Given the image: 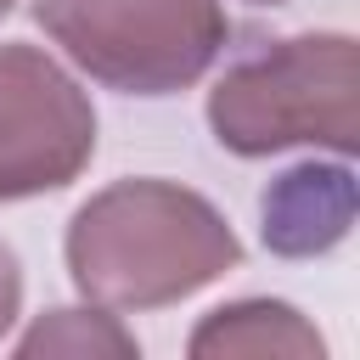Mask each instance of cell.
Segmentation results:
<instances>
[{"label":"cell","instance_id":"1","mask_svg":"<svg viewBox=\"0 0 360 360\" xmlns=\"http://www.w3.org/2000/svg\"><path fill=\"white\" fill-rule=\"evenodd\" d=\"M68 276L101 309H163L225 270L242 242L225 214L174 180H112L68 219Z\"/></svg>","mask_w":360,"mask_h":360},{"label":"cell","instance_id":"2","mask_svg":"<svg viewBox=\"0 0 360 360\" xmlns=\"http://www.w3.org/2000/svg\"><path fill=\"white\" fill-rule=\"evenodd\" d=\"M360 56L349 34H292L208 90V129L236 158H270L287 146L354 152L360 141Z\"/></svg>","mask_w":360,"mask_h":360},{"label":"cell","instance_id":"3","mask_svg":"<svg viewBox=\"0 0 360 360\" xmlns=\"http://www.w3.org/2000/svg\"><path fill=\"white\" fill-rule=\"evenodd\" d=\"M39 28L96 84L124 96H174L225 51L219 0H39Z\"/></svg>","mask_w":360,"mask_h":360},{"label":"cell","instance_id":"4","mask_svg":"<svg viewBox=\"0 0 360 360\" xmlns=\"http://www.w3.org/2000/svg\"><path fill=\"white\" fill-rule=\"evenodd\" d=\"M96 158V107L39 45H0V202L73 186Z\"/></svg>","mask_w":360,"mask_h":360},{"label":"cell","instance_id":"5","mask_svg":"<svg viewBox=\"0 0 360 360\" xmlns=\"http://www.w3.org/2000/svg\"><path fill=\"white\" fill-rule=\"evenodd\" d=\"M354 186L349 169H287L264 191V242L276 253H321L349 231Z\"/></svg>","mask_w":360,"mask_h":360},{"label":"cell","instance_id":"6","mask_svg":"<svg viewBox=\"0 0 360 360\" xmlns=\"http://www.w3.org/2000/svg\"><path fill=\"white\" fill-rule=\"evenodd\" d=\"M186 349L197 360H208V354H292V360H321L326 354L321 332L292 304H276V298H242V304L214 309L191 332Z\"/></svg>","mask_w":360,"mask_h":360},{"label":"cell","instance_id":"7","mask_svg":"<svg viewBox=\"0 0 360 360\" xmlns=\"http://www.w3.org/2000/svg\"><path fill=\"white\" fill-rule=\"evenodd\" d=\"M17 354H135V338L118 326V315L101 309H51L45 321L28 326Z\"/></svg>","mask_w":360,"mask_h":360},{"label":"cell","instance_id":"8","mask_svg":"<svg viewBox=\"0 0 360 360\" xmlns=\"http://www.w3.org/2000/svg\"><path fill=\"white\" fill-rule=\"evenodd\" d=\"M17 309H22V264H17V253L0 242V338L11 332Z\"/></svg>","mask_w":360,"mask_h":360},{"label":"cell","instance_id":"9","mask_svg":"<svg viewBox=\"0 0 360 360\" xmlns=\"http://www.w3.org/2000/svg\"><path fill=\"white\" fill-rule=\"evenodd\" d=\"M253 6H281V0H253Z\"/></svg>","mask_w":360,"mask_h":360},{"label":"cell","instance_id":"10","mask_svg":"<svg viewBox=\"0 0 360 360\" xmlns=\"http://www.w3.org/2000/svg\"><path fill=\"white\" fill-rule=\"evenodd\" d=\"M6 11H11V0H0V17H6Z\"/></svg>","mask_w":360,"mask_h":360}]
</instances>
